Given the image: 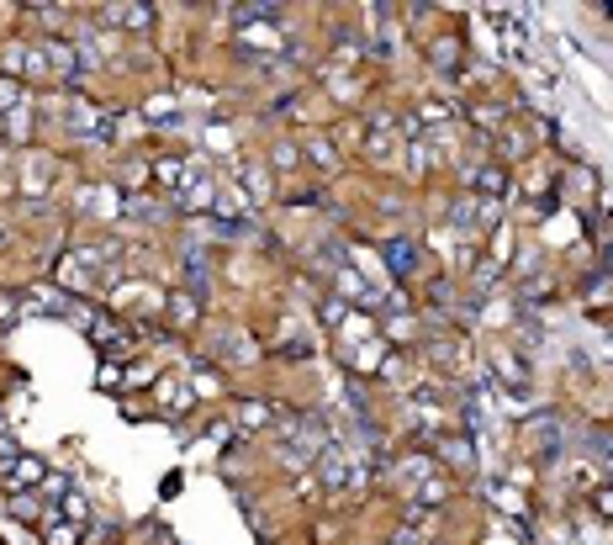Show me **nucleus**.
I'll return each mask as SVG.
<instances>
[{"label":"nucleus","instance_id":"39448f33","mask_svg":"<svg viewBox=\"0 0 613 545\" xmlns=\"http://www.w3.org/2000/svg\"><path fill=\"white\" fill-rule=\"evenodd\" d=\"M597 508H608V514H613V493H597Z\"/></svg>","mask_w":613,"mask_h":545},{"label":"nucleus","instance_id":"f257e3e1","mask_svg":"<svg viewBox=\"0 0 613 545\" xmlns=\"http://www.w3.org/2000/svg\"><path fill=\"white\" fill-rule=\"evenodd\" d=\"M386 265H397V275H407L412 270V243H402V239L386 243Z\"/></svg>","mask_w":613,"mask_h":545},{"label":"nucleus","instance_id":"7ed1b4c3","mask_svg":"<svg viewBox=\"0 0 613 545\" xmlns=\"http://www.w3.org/2000/svg\"><path fill=\"white\" fill-rule=\"evenodd\" d=\"M16 476H21L16 487H32V482H37V476H42V461H32V455H27V461L16 466Z\"/></svg>","mask_w":613,"mask_h":545},{"label":"nucleus","instance_id":"20e7f679","mask_svg":"<svg viewBox=\"0 0 613 545\" xmlns=\"http://www.w3.org/2000/svg\"><path fill=\"white\" fill-rule=\"evenodd\" d=\"M243 424H270V408H259V403H249V408H243Z\"/></svg>","mask_w":613,"mask_h":545},{"label":"nucleus","instance_id":"f03ea898","mask_svg":"<svg viewBox=\"0 0 613 545\" xmlns=\"http://www.w3.org/2000/svg\"><path fill=\"white\" fill-rule=\"evenodd\" d=\"M111 21H122V27H143V21H148V6H117V11H111Z\"/></svg>","mask_w":613,"mask_h":545}]
</instances>
